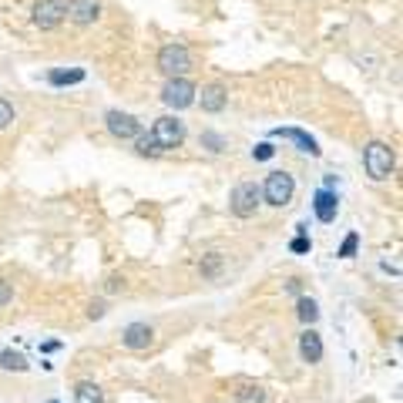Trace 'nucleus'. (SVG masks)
Here are the masks:
<instances>
[{"mask_svg":"<svg viewBox=\"0 0 403 403\" xmlns=\"http://www.w3.org/2000/svg\"><path fill=\"white\" fill-rule=\"evenodd\" d=\"M226 88H222V84H209V88L202 91V108H205V111H222V108H226Z\"/></svg>","mask_w":403,"mask_h":403,"instance_id":"14","label":"nucleus"},{"mask_svg":"<svg viewBox=\"0 0 403 403\" xmlns=\"http://www.w3.org/2000/svg\"><path fill=\"white\" fill-rule=\"evenodd\" d=\"M219 269H222V255H219V252H209V255L202 259V276L215 279V276H219Z\"/></svg>","mask_w":403,"mask_h":403,"instance_id":"19","label":"nucleus"},{"mask_svg":"<svg viewBox=\"0 0 403 403\" xmlns=\"http://www.w3.org/2000/svg\"><path fill=\"white\" fill-rule=\"evenodd\" d=\"M50 84H77V81H84V71L74 67V71H50L48 74Z\"/></svg>","mask_w":403,"mask_h":403,"instance_id":"18","label":"nucleus"},{"mask_svg":"<svg viewBox=\"0 0 403 403\" xmlns=\"http://www.w3.org/2000/svg\"><path fill=\"white\" fill-rule=\"evenodd\" d=\"M356 249H360V236L350 232V236L343 239V245H340V255H343V259H350V255H356Z\"/></svg>","mask_w":403,"mask_h":403,"instance_id":"23","label":"nucleus"},{"mask_svg":"<svg viewBox=\"0 0 403 403\" xmlns=\"http://www.w3.org/2000/svg\"><path fill=\"white\" fill-rule=\"evenodd\" d=\"M202 145L209 151H226V141H222V135H215V131H202Z\"/></svg>","mask_w":403,"mask_h":403,"instance_id":"22","label":"nucleus"},{"mask_svg":"<svg viewBox=\"0 0 403 403\" xmlns=\"http://www.w3.org/2000/svg\"><path fill=\"white\" fill-rule=\"evenodd\" d=\"M393 151L390 145H383V141H370L363 148V168L366 175L373 178V182H387L393 175Z\"/></svg>","mask_w":403,"mask_h":403,"instance_id":"1","label":"nucleus"},{"mask_svg":"<svg viewBox=\"0 0 403 403\" xmlns=\"http://www.w3.org/2000/svg\"><path fill=\"white\" fill-rule=\"evenodd\" d=\"M135 148H138V155H162V151H158V145H155V138H151V131H148V135H138Z\"/></svg>","mask_w":403,"mask_h":403,"instance_id":"21","label":"nucleus"},{"mask_svg":"<svg viewBox=\"0 0 403 403\" xmlns=\"http://www.w3.org/2000/svg\"><path fill=\"white\" fill-rule=\"evenodd\" d=\"M151 340H155V329L148 323H128L125 333H121V343L128 350H148Z\"/></svg>","mask_w":403,"mask_h":403,"instance_id":"10","label":"nucleus"},{"mask_svg":"<svg viewBox=\"0 0 403 403\" xmlns=\"http://www.w3.org/2000/svg\"><path fill=\"white\" fill-rule=\"evenodd\" d=\"M74 403H104V393H101L98 383L81 380V383L74 387Z\"/></svg>","mask_w":403,"mask_h":403,"instance_id":"15","label":"nucleus"},{"mask_svg":"<svg viewBox=\"0 0 403 403\" xmlns=\"http://www.w3.org/2000/svg\"><path fill=\"white\" fill-rule=\"evenodd\" d=\"M11 121H13V108L4 98H0V128H7Z\"/></svg>","mask_w":403,"mask_h":403,"instance_id":"26","label":"nucleus"},{"mask_svg":"<svg viewBox=\"0 0 403 403\" xmlns=\"http://www.w3.org/2000/svg\"><path fill=\"white\" fill-rule=\"evenodd\" d=\"M272 155H276L272 145H259V148H252V158H255V162H265V158H272Z\"/></svg>","mask_w":403,"mask_h":403,"instance_id":"27","label":"nucleus"},{"mask_svg":"<svg viewBox=\"0 0 403 403\" xmlns=\"http://www.w3.org/2000/svg\"><path fill=\"white\" fill-rule=\"evenodd\" d=\"M292 192H296V182H292L289 172H269L263 185V199L272 205V209H282L292 202Z\"/></svg>","mask_w":403,"mask_h":403,"instance_id":"3","label":"nucleus"},{"mask_svg":"<svg viewBox=\"0 0 403 403\" xmlns=\"http://www.w3.org/2000/svg\"><path fill=\"white\" fill-rule=\"evenodd\" d=\"M162 101L168 108H189L192 101H195V84H192L189 77H172L168 84L162 88Z\"/></svg>","mask_w":403,"mask_h":403,"instance_id":"6","label":"nucleus"},{"mask_svg":"<svg viewBox=\"0 0 403 403\" xmlns=\"http://www.w3.org/2000/svg\"><path fill=\"white\" fill-rule=\"evenodd\" d=\"M50 403H61V400H50Z\"/></svg>","mask_w":403,"mask_h":403,"instance_id":"29","label":"nucleus"},{"mask_svg":"<svg viewBox=\"0 0 403 403\" xmlns=\"http://www.w3.org/2000/svg\"><path fill=\"white\" fill-rule=\"evenodd\" d=\"M11 299H13V286L7 282V279H0V309H4Z\"/></svg>","mask_w":403,"mask_h":403,"instance_id":"25","label":"nucleus"},{"mask_svg":"<svg viewBox=\"0 0 403 403\" xmlns=\"http://www.w3.org/2000/svg\"><path fill=\"white\" fill-rule=\"evenodd\" d=\"M64 21V0H34V24L40 31H54Z\"/></svg>","mask_w":403,"mask_h":403,"instance_id":"8","label":"nucleus"},{"mask_svg":"<svg viewBox=\"0 0 403 403\" xmlns=\"http://www.w3.org/2000/svg\"><path fill=\"white\" fill-rule=\"evenodd\" d=\"M88 316H91V319H101V316H104V302H91Z\"/></svg>","mask_w":403,"mask_h":403,"instance_id":"28","label":"nucleus"},{"mask_svg":"<svg viewBox=\"0 0 403 403\" xmlns=\"http://www.w3.org/2000/svg\"><path fill=\"white\" fill-rule=\"evenodd\" d=\"M239 403H265V390L263 387H242L239 390Z\"/></svg>","mask_w":403,"mask_h":403,"instance_id":"20","label":"nucleus"},{"mask_svg":"<svg viewBox=\"0 0 403 403\" xmlns=\"http://www.w3.org/2000/svg\"><path fill=\"white\" fill-rule=\"evenodd\" d=\"M276 138H289V141H296L302 151L319 155V145H316V138H313V135H306L302 128H276Z\"/></svg>","mask_w":403,"mask_h":403,"instance_id":"13","label":"nucleus"},{"mask_svg":"<svg viewBox=\"0 0 403 403\" xmlns=\"http://www.w3.org/2000/svg\"><path fill=\"white\" fill-rule=\"evenodd\" d=\"M296 306H299L296 313H299V319L306 323V326H313L316 319H319V306H316V299H309V296H302V299L296 302Z\"/></svg>","mask_w":403,"mask_h":403,"instance_id":"17","label":"nucleus"},{"mask_svg":"<svg viewBox=\"0 0 403 403\" xmlns=\"http://www.w3.org/2000/svg\"><path fill=\"white\" fill-rule=\"evenodd\" d=\"M259 202H263V189L255 182H242L228 195V212L236 215V219H252V215L259 212Z\"/></svg>","mask_w":403,"mask_h":403,"instance_id":"2","label":"nucleus"},{"mask_svg":"<svg viewBox=\"0 0 403 403\" xmlns=\"http://www.w3.org/2000/svg\"><path fill=\"white\" fill-rule=\"evenodd\" d=\"M104 121H108V131L121 141H131V138H138L141 135V121L138 118H131V114H125V111H108L104 114Z\"/></svg>","mask_w":403,"mask_h":403,"instance_id":"7","label":"nucleus"},{"mask_svg":"<svg viewBox=\"0 0 403 403\" xmlns=\"http://www.w3.org/2000/svg\"><path fill=\"white\" fill-rule=\"evenodd\" d=\"M0 366H4V370H13V373H24L31 363H27L24 353H17V350H0Z\"/></svg>","mask_w":403,"mask_h":403,"instance_id":"16","label":"nucleus"},{"mask_svg":"<svg viewBox=\"0 0 403 403\" xmlns=\"http://www.w3.org/2000/svg\"><path fill=\"white\" fill-rule=\"evenodd\" d=\"M98 13H101L98 0H71V4H64V17H71V21L81 24V27L94 24V21H98Z\"/></svg>","mask_w":403,"mask_h":403,"instance_id":"9","label":"nucleus"},{"mask_svg":"<svg viewBox=\"0 0 403 403\" xmlns=\"http://www.w3.org/2000/svg\"><path fill=\"white\" fill-rule=\"evenodd\" d=\"M313 212L319 222H333L336 219V212H340V199H336V192L329 189H319L313 195Z\"/></svg>","mask_w":403,"mask_h":403,"instance_id":"11","label":"nucleus"},{"mask_svg":"<svg viewBox=\"0 0 403 403\" xmlns=\"http://www.w3.org/2000/svg\"><path fill=\"white\" fill-rule=\"evenodd\" d=\"M192 67V61H189V48L185 44H165L162 50H158V71L162 74H168V77H182L185 71Z\"/></svg>","mask_w":403,"mask_h":403,"instance_id":"4","label":"nucleus"},{"mask_svg":"<svg viewBox=\"0 0 403 403\" xmlns=\"http://www.w3.org/2000/svg\"><path fill=\"white\" fill-rule=\"evenodd\" d=\"M151 138H155L158 151L178 148V145L185 141V125H182L178 118H172V114H165V118H158V121H155V128H151Z\"/></svg>","mask_w":403,"mask_h":403,"instance_id":"5","label":"nucleus"},{"mask_svg":"<svg viewBox=\"0 0 403 403\" xmlns=\"http://www.w3.org/2000/svg\"><path fill=\"white\" fill-rule=\"evenodd\" d=\"M299 356H302V363H309V366L323 360V340H319V333L313 326L299 336Z\"/></svg>","mask_w":403,"mask_h":403,"instance_id":"12","label":"nucleus"},{"mask_svg":"<svg viewBox=\"0 0 403 403\" xmlns=\"http://www.w3.org/2000/svg\"><path fill=\"white\" fill-rule=\"evenodd\" d=\"M289 249L296 252V255H306V252L313 249V239H309V236H296V239L289 242Z\"/></svg>","mask_w":403,"mask_h":403,"instance_id":"24","label":"nucleus"}]
</instances>
